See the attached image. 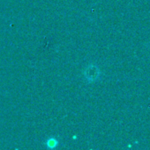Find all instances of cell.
<instances>
[{"instance_id": "1", "label": "cell", "mask_w": 150, "mask_h": 150, "mask_svg": "<svg viewBox=\"0 0 150 150\" xmlns=\"http://www.w3.org/2000/svg\"><path fill=\"white\" fill-rule=\"evenodd\" d=\"M83 75H84V77L87 80V82L93 83V82H95L96 80H98V78L100 77V75H101V72L97 66L91 64V65H88L85 69Z\"/></svg>"}, {"instance_id": "2", "label": "cell", "mask_w": 150, "mask_h": 150, "mask_svg": "<svg viewBox=\"0 0 150 150\" xmlns=\"http://www.w3.org/2000/svg\"><path fill=\"white\" fill-rule=\"evenodd\" d=\"M47 144H48L49 148H50V149H53V148H55V147L57 145V140H56V139H54V138H51V139H50V140L48 141Z\"/></svg>"}]
</instances>
